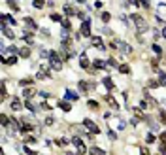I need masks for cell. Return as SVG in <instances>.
Listing matches in <instances>:
<instances>
[{
    "mask_svg": "<svg viewBox=\"0 0 166 155\" xmlns=\"http://www.w3.org/2000/svg\"><path fill=\"white\" fill-rule=\"evenodd\" d=\"M38 95H40V96H44V98H49V93H47V91H40Z\"/></svg>",
    "mask_w": 166,
    "mask_h": 155,
    "instance_id": "cell-50",
    "label": "cell"
},
{
    "mask_svg": "<svg viewBox=\"0 0 166 155\" xmlns=\"http://www.w3.org/2000/svg\"><path fill=\"white\" fill-rule=\"evenodd\" d=\"M58 108L63 110V112H70L72 106H70V102H68V100H58Z\"/></svg>",
    "mask_w": 166,
    "mask_h": 155,
    "instance_id": "cell-16",
    "label": "cell"
},
{
    "mask_svg": "<svg viewBox=\"0 0 166 155\" xmlns=\"http://www.w3.org/2000/svg\"><path fill=\"white\" fill-rule=\"evenodd\" d=\"M108 136H110V140H117V134H115L113 131H110V132H108Z\"/></svg>",
    "mask_w": 166,
    "mask_h": 155,
    "instance_id": "cell-45",
    "label": "cell"
},
{
    "mask_svg": "<svg viewBox=\"0 0 166 155\" xmlns=\"http://www.w3.org/2000/svg\"><path fill=\"white\" fill-rule=\"evenodd\" d=\"M162 144H164V146H166V140H164V142H162Z\"/></svg>",
    "mask_w": 166,
    "mask_h": 155,
    "instance_id": "cell-54",
    "label": "cell"
},
{
    "mask_svg": "<svg viewBox=\"0 0 166 155\" xmlns=\"http://www.w3.org/2000/svg\"><path fill=\"white\" fill-rule=\"evenodd\" d=\"M68 155H74V153H68Z\"/></svg>",
    "mask_w": 166,
    "mask_h": 155,
    "instance_id": "cell-55",
    "label": "cell"
},
{
    "mask_svg": "<svg viewBox=\"0 0 166 155\" xmlns=\"http://www.w3.org/2000/svg\"><path fill=\"white\" fill-rule=\"evenodd\" d=\"M77 89H79L81 93H89L91 89H94V85H93V83H89V82H85V80H81V82L77 83Z\"/></svg>",
    "mask_w": 166,
    "mask_h": 155,
    "instance_id": "cell-5",
    "label": "cell"
},
{
    "mask_svg": "<svg viewBox=\"0 0 166 155\" xmlns=\"http://www.w3.org/2000/svg\"><path fill=\"white\" fill-rule=\"evenodd\" d=\"M8 4H9V8L13 9V11H19V6L15 4V0H8Z\"/></svg>",
    "mask_w": 166,
    "mask_h": 155,
    "instance_id": "cell-33",
    "label": "cell"
},
{
    "mask_svg": "<svg viewBox=\"0 0 166 155\" xmlns=\"http://www.w3.org/2000/svg\"><path fill=\"white\" fill-rule=\"evenodd\" d=\"M25 151H27L28 155H36L38 153V151H34V150H28V146H25Z\"/></svg>",
    "mask_w": 166,
    "mask_h": 155,
    "instance_id": "cell-48",
    "label": "cell"
},
{
    "mask_svg": "<svg viewBox=\"0 0 166 155\" xmlns=\"http://www.w3.org/2000/svg\"><path fill=\"white\" fill-rule=\"evenodd\" d=\"M91 46L96 47V49H106V47H104V42H102V38H100V36H93V38H91Z\"/></svg>",
    "mask_w": 166,
    "mask_h": 155,
    "instance_id": "cell-7",
    "label": "cell"
},
{
    "mask_svg": "<svg viewBox=\"0 0 166 155\" xmlns=\"http://www.w3.org/2000/svg\"><path fill=\"white\" fill-rule=\"evenodd\" d=\"M102 83L106 85V89H108V91H113V89H115V83H113V80H112V78H108V76L102 78Z\"/></svg>",
    "mask_w": 166,
    "mask_h": 155,
    "instance_id": "cell-9",
    "label": "cell"
},
{
    "mask_svg": "<svg viewBox=\"0 0 166 155\" xmlns=\"http://www.w3.org/2000/svg\"><path fill=\"white\" fill-rule=\"evenodd\" d=\"M2 32H4V36H6V38H15V34L11 32V28H9L8 25H2Z\"/></svg>",
    "mask_w": 166,
    "mask_h": 155,
    "instance_id": "cell-18",
    "label": "cell"
},
{
    "mask_svg": "<svg viewBox=\"0 0 166 155\" xmlns=\"http://www.w3.org/2000/svg\"><path fill=\"white\" fill-rule=\"evenodd\" d=\"M53 123H55V119H53V117H47V119H45V125H47V127H51Z\"/></svg>",
    "mask_w": 166,
    "mask_h": 155,
    "instance_id": "cell-44",
    "label": "cell"
},
{
    "mask_svg": "<svg viewBox=\"0 0 166 155\" xmlns=\"http://www.w3.org/2000/svg\"><path fill=\"white\" fill-rule=\"evenodd\" d=\"M94 63V68H106V63H104L102 59H96V61H93Z\"/></svg>",
    "mask_w": 166,
    "mask_h": 155,
    "instance_id": "cell-27",
    "label": "cell"
},
{
    "mask_svg": "<svg viewBox=\"0 0 166 155\" xmlns=\"http://www.w3.org/2000/svg\"><path fill=\"white\" fill-rule=\"evenodd\" d=\"M77 98H79V95H77L76 91H72V89L66 91V100H77Z\"/></svg>",
    "mask_w": 166,
    "mask_h": 155,
    "instance_id": "cell-17",
    "label": "cell"
},
{
    "mask_svg": "<svg viewBox=\"0 0 166 155\" xmlns=\"http://www.w3.org/2000/svg\"><path fill=\"white\" fill-rule=\"evenodd\" d=\"M140 6H144V8H147V9H149L151 2H149V0H140Z\"/></svg>",
    "mask_w": 166,
    "mask_h": 155,
    "instance_id": "cell-38",
    "label": "cell"
},
{
    "mask_svg": "<svg viewBox=\"0 0 166 155\" xmlns=\"http://www.w3.org/2000/svg\"><path fill=\"white\" fill-rule=\"evenodd\" d=\"M161 34H162V36H164V38H166V27H164V28H162V32H161Z\"/></svg>",
    "mask_w": 166,
    "mask_h": 155,
    "instance_id": "cell-52",
    "label": "cell"
},
{
    "mask_svg": "<svg viewBox=\"0 0 166 155\" xmlns=\"http://www.w3.org/2000/svg\"><path fill=\"white\" fill-rule=\"evenodd\" d=\"M49 76H51L49 70H44V68H42L40 72L36 74V80H49Z\"/></svg>",
    "mask_w": 166,
    "mask_h": 155,
    "instance_id": "cell-14",
    "label": "cell"
},
{
    "mask_svg": "<svg viewBox=\"0 0 166 155\" xmlns=\"http://www.w3.org/2000/svg\"><path fill=\"white\" fill-rule=\"evenodd\" d=\"M23 96H25V98H32V96H34V91L28 87V89H25V91H23Z\"/></svg>",
    "mask_w": 166,
    "mask_h": 155,
    "instance_id": "cell-28",
    "label": "cell"
},
{
    "mask_svg": "<svg viewBox=\"0 0 166 155\" xmlns=\"http://www.w3.org/2000/svg\"><path fill=\"white\" fill-rule=\"evenodd\" d=\"M108 63H110V66H115V68H119V64H117V61L113 59V57H112V59H108Z\"/></svg>",
    "mask_w": 166,
    "mask_h": 155,
    "instance_id": "cell-40",
    "label": "cell"
},
{
    "mask_svg": "<svg viewBox=\"0 0 166 155\" xmlns=\"http://www.w3.org/2000/svg\"><path fill=\"white\" fill-rule=\"evenodd\" d=\"M25 25H27V27L30 28V30H36V28H38L36 21H34V19H32V17H25Z\"/></svg>",
    "mask_w": 166,
    "mask_h": 155,
    "instance_id": "cell-13",
    "label": "cell"
},
{
    "mask_svg": "<svg viewBox=\"0 0 166 155\" xmlns=\"http://www.w3.org/2000/svg\"><path fill=\"white\" fill-rule=\"evenodd\" d=\"M100 19H102V23H108L110 19H112V13H110V11H102V13H100Z\"/></svg>",
    "mask_w": 166,
    "mask_h": 155,
    "instance_id": "cell-23",
    "label": "cell"
},
{
    "mask_svg": "<svg viewBox=\"0 0 166 155\" xmlns=\"http://www.w3.org/2000/svg\"><path fill=\"white\" fill-rule=\"evenodd\" d=\"M89 155H106V151H104L102 148H91Z\"/></svg>",
    "mask_w": 166,
    "mask_h": 155,
    "instance_id": "cell-21",
    "label": "cell"
},
{
    "mask_svg": "<svg viewBox=\"0 0 166 155\" xmlns=\"http://www.w3.org/2000/svg\"><path fill=\"white\" fill-rule=\"evenodd\" d=\"M0 95H2V100H6V98H8V89H6V82H2V93H0Z\"/></svg>",
    "mask_w": 166,
    "mask_h": 155,
    "instance_id": "cell-31",
    "label": "cell"
},
{
    "mask_svg": "<svg viewBox=\"0 0 166 155\" xmlns=\"http://www.w3.org/2000/svg\"><path fill=\"white\" fill-rule=\"evenodd\" d=\"M126 4H130V6H140V0H126Z\"/></svg>",
    "mask_w": 166,
    "mask_h": 155,
    "instance_id": "cell-43",
    "label": "cell"
},
{
    "mask_svg": "<svg viewBox=\"0 0 166 155\" xmlns=\"http://www.w3.org/2000/svg\"><path fill=\"white\" fill-rule=\"evenodd\" d=\"M49 63H51V68H53V70H60V68H63V57H60L57 51H51Z\"/></svg>",
    "mask_w": 166,
    "mask_h": 155,
    "instance_id": "cell-2",
    "label": "cell"
},
{
    "mask_svg": "<svg viewBox=\"0 0 166 155\" xmlns=\"http://www.w3.org/2000/svg\"><path fill=\"white\" fill-rule=\"evenodd\" d=\"M30 129H32V123H28V121H25V119H23L21 123H19V131H21V132H25V134H27V132L30 131Z\"/></svg>",
    "mask_w": 166,
    "mask_h": 155,
    "instance_id": "cell-11",
    "label": "cell"
},
{
    "mask_svg": "<svg viewBox=\"0 0 166 155\" xmlns=\"http://www.w3.org/2000/svg\"><path fill=\"white\" fill-rule=\"evenodd\" d=\"M76 2H79V4H83V2H85V0H76Z\"/></svg>",
    "mask_w": 166,
    "mask_h": 155,
    "instance_id": "cell-53",
    "label": "cell"
},
{
    "mask_svg": "<svg viewBox=\"0 0 166 155\" xmlns=\"http://www.w3.org/2000/svg\"><path fill=\"white\" fill-rule=\"evenodd\" d=\"M25 106H27V108L30 110V112H36V106L32 104V102H27V104H25Z\"/></svg>",
    "mask_w": 166,
    "mask_h": 155,
    "instance_id": "cell-42",
    "label": "cell"
},
{
    "mask_svg": "<svg viewBox=\"0 0 166 155\" xmlns=\"http://www.w3.org/2000/svg\"><path fill=\"white\" fill-rule=\"evenodd\" d=\"M130 19H132V23L136 25L138 32H147V30H149V25H147V21H145V19L142 17L140 13H132V15H130Z\"/></svg>",
    "mask_w": 166,
    "mask_h": 155,
    "instance_id": "cell-1",
    "label": "cell"
},
{
    "mask_svg": "<svg viewBox=\"0 0 166 155\" xmlns=\"http://www.w3.org/2000/svg\"><path fill=\"white\" fill-rule=\"evenodd\" d=\"M25 142H27V144H34V142H36V138L30 136V134H27V136H25Z\"/></svg>",
    "mask_w": 166,
    "mask_h": 155,
    "instance_id": "cell-34",
    "label": "cell"
},
{
    "mask_svg": "<svg viewBox=\"0 0 166 155\" xmlns=\"http://www.w3.org/2000/svg\"><path fill=\"white\" fill-rule=\"evenodd\" d=\"M79 66H81V68H85V70H89L91 63H89V59H87V53H81V59H79Z\"/></svg>",
    "mask_w": 166,
    "mask_h": 155,
    "instance_id": "cell-10",
    "label": "cell"
},
{
    "mask_svg": "<svg viewBox=\"0 0 166 155\" xmlns=\"http://www.w3.org/2000/svg\"><path fill=\"white\" fill-rule=\"evenodd\" d=\"M19 57L28 59V57H30V47H21V49H19Z\"/></svg>",
    "mask_w": 166,
    "mask_h": 155,
    "instance_id": "cell-20",
    "label": "cell"
},
{
    "mask_svg": "<svg viewBox=\"0 0 166 155\" xmlns=\"http://www.w3.org/2000/svg\"><path fill=\"white\" fill-rule=\"evenodd\" d=\"M161 140H162V142L166 140V131H164V132H162V134H161Z\"/></svg>",
    "mask_w": 166,
    "mask_h": 155,
    "instance_id": "cell-51",
    "label": "cell"
},
{
    "mask_svg": "<svg viewBox=\"0 0 166 155\" xmlns=\"http://www.w3.org/2000/svg\"><path fill=\"white\" fill-rule=\"evenodd\" d=\"M83 127H85L91 134H100V129L96 127V125H94V121H91V119H85V121H83Z\"/></svg>",
    "mask_w": 166,
    "mask_h": 155,
    "instance_id": "cell-4",
    "label": "cell"
},
{
    "mask_svg": "<svg viewBox=\"0 0 166 155\" xmlns=\"http://www.w3.org/2000/svg\"><path fill=\"white\" fill-rule=\"evenodd\" d=\"M49 17H51L53 23H63V15H60V13H51Z\"/></svg>",
    "mask_w": 166,
    "mask_h": 155,
    "instance_id": "cell-22",
    "label": "cell"
},
{
    "mask_svg": "<svg viewBox=\"0 0 166 155\" xmlns=\"http://www.w3.org/2000/svg\"><path fill=\"white\" fill-rule=\"evenodd\" d=\"M119 72L121 74H130V66L128 64H121V66H119Z\"/></svg>",
    "mask_w": 166,
    "mask_h": 155,
    "instance_id": "cell-30",
    "label": "cell"
},
{
    "mask_svg": "<svg viewBox=\"0 0 166 155\" xmlns=\"http://www.w3.org/2000/svg\"><path fill=\"white\" fill-rule=\"evenodd\" d=\"M149 63H151V66H153V68H159V59H151Z\"/></svg>",
    "mask_w": 166,
    "mask_h": 155,
    "instance_id": "cell-41",
    "label": "cell"
},
{
    "mask_svg": "<svg viewBox=\"0 0 166 155\" xmlns=\"http://www.w3.org/2000/svg\"><path fill=\"white\" fill-rule=\"evenodd\" d=\"M145 108H147V100H142L140 102V110H145Z\"/></svg>",
    "mask_w": 166,
    "mask_h": 155,
    "instance_id": "cell-49",
    "label": "cell"
},
{
    "mask_svg": "<svg viewBox=\"0 0 166 155\" xmlns=\"http://www.w3.org/2000/svg\"><path fill=\"white\" fill-rule=\"evenodd\" d=\"M32 82H34L32 78H28V80H21V85H23V87H27V85H30Z\"/></svg>",
    "mask_w": 166,
    "mask_h": 155,
    "instance_id": "cell-36",
    "label": "cell"
},
{
    "mask_svg": "<svg viewBox=\"0 0 166 155\" xmlns=\"http://www.w3.org/2000/svg\"><path fill=\"white\" fill-rule=\"evenodd\" d=\"M72 144L76 146V153L77 155H85L87 153V148H85V144H83V140H81L79 136H74L72 138Z\"/></svg>",
    "mask_w": 166,
    "mask_h": 155,
    "instance_id": "cell-3",
    "label": "cell"
},
{
    "mask_svg": "<svg viewBox=\"0 0 166 155\" xmlns=\"http://www.w3.org/2000/svg\"><path fill=\"white\" fill-rule=\"evenodd\" d=\"M145 142H147V144H153V142H155V136H153L151 132H149L147 136H145Z\"/></svg>",
    "mask_w": 166,
    "mask_h": 155,
    "instance_id": "cell-37",
    "label": "cell"
},
{
    "mask_svg": "<svg viewBox=\"0 0 166 155\" xmlns=\"http://www.w3.org/2000/svg\"><path fill=\"white\" fill-rule=\"evenodd\" d=\"M79 32L81 34H83V36H91V19L89 21H83V23H81V27H79Z\"/></svg>",
    "mask_w": 166,
    "mask_h": 155,
    "instance_id": "cell-6",
    "label": "cell"
},
{
    "mask_svg": "<svg viewBox=\"0 0 166 155\" xmlns=\"http://www.w3.org/2000/svg\"><path fill=\"white\" fill-rule=\"evenodd\" d=\"M151 49H153V51H155V53H157V55H159V57H162V47H161V46H159V44H153V46H151Z\"/></svg>",
    "mask_w": 166,
    "mask_h": 155,
    "instance_id": "cell-26",
    "label": "cell"
},
{
    "mask_svg": "<svg viewBox=\"0 0 166 155\" xmlns=\"http://www.w3.org/2000/svg\"><path fill=\"white\" fill-rule=\"evenodd\" d=\"M32 6H34L36 9H42V8L45 6V0H34V2H32Z\"/></svg>",
    "mask_w": 166,
    "mask_h": 155,
    "instance_id": "cell-25",
    "label": "cell"
},
{
    "mask_svg": "<svg viewBox=\"0 0 166 155\" xmlns=\"http://www.w3.org/2000/svg\"><path fill=\"white\" fill-rule=\"evenodd\" d=\"M147 87H151V89H157V87H161V83H159L157 80H149V82H147Z\"/></svg>",
    "mask_w": 166,
    "mask_h": 155,
    "instance_id": "cell-29",
    "label": "cell"
},
{
    "mask_svg": "<svg viewBox=\"0 0 166 155\" xmlns=\"http://www.w3.org/2000/svg\"><path fill=\"white\" fill-rule=\"evenodd\" d=\"M104 100L108 102V104L112 106L113 110H119V104H117V100H115V98H113V96H110V95H108V96H104Z\"/></svg>",
    "mask_w": 166,
    "mask_h": 155,
    "instance_id": "cell-15",
    "label": "cell"
},
{
    "mask_svg": "<svg viewBox=\"0 0 166 155\" xmlns=\"http://www.w3.org/2000/svg\"><path fill=\"white\" fill-rule=\"evenodd\" d=\"M63 28H70V19H63Z\"/></svg>",
    "mask_w": 166,
    "mask_h": 155,
    "instance_id": "cell-39",
    "label": "cell"
},
{
    "mask_svg": "<svg viewBox=\"0 0 166 155\" xmlns=\"http://www.w3.org/2000/svg\"><path fill=\"white\" fill-rule=\"evenodd\" d=\"M140 155H151V153H149L147 148H142V150H140Z\"/></svg>",
    "mask_w": 166,
    "mask_h": 155,
    "instance_id": "cell-46",
    "label": "cell"
},
{
    "mask_svg": "<svg viewBox=\"0 0 166 155\" xmlns=\"http://www.w3.org/2000/svg\"><path fill=\"white\" fill-rule=\"evenodd\" d=\"M159 78H161V80H159V83H161V85H166V74L161 72V76H159Z\"/></svg>",
    "mask_w": 166,
    "mask_h": 155,
    "instance_id": "cell-35",
    "label": "cell"
},
{
    "mask_svg": "<svg viewBox=\"0 0 166 155\" xmlns=\"http://www.w3.org/2000/svg\"><path fill=\"white\" fill-rule=\"evenodd\" d=\"M87 106H89L91 110H98V102L96 100H87Z\"/></svg>",
    "mask_w": 166,
    "mask_h": 155,
    "instance_id": "cell-32",
    "label": "cell"
},
{
    "mask_svg": "<svg viewBox=\"0 0 166 155\" xmlns=\"http://www.w3.org/2000/svg\"><path fill=\"white\" fill-rule=\"evenodd\" d=\"M159 117H161V121L166 125V114H164V112H161V114H159Z\"/></svg>",
    "mask_w": 166,
    "mask_h": 155,
    "instance_id": "cell-47",
    "label": "cell"
},
{
    "mask_svg": "<svg viewBox=\"0 0 166 155\" xmlns=\"http://www.w3.org/2000/svg\"><path fill=\"white\" fill-rule=\"evenodd\" d=\"M117 49L121 51V53H125V55H130V53H132V47H130L126 42H119V44H117Z\"/></svg>",
    "mask_w": 166,
    "mask_h": 155,
    "instance_id": "cell-8",
    "label": "cell"
},
{
    "mask_svg": "<svg viewBox=\"0 0 166 155\" xmlns=\"http://www.w3.org/2000/svg\"><path fill=\"white\" fill-rule=\"evenodd\" d=\"M9 106H11V110H13V112H17V110H21V100H19V98H11Z\"/></svg>",
    "mask_w": 166,
    "mask_h": 155,
    "instance_id": "cell-19",
    "label": "cell"
},
{
    "mask_svg": "<svg viewBox=\"0 0 166 155\" xmlns=\"http://www.w3.org/2000/svg\"><path fill=\"white\" fill-rule=\"evenodd\" d=\"M64 13L68 15V17H74V15H77V9L74 8V6H70V4H66L64 6Z\"/></svg>",
    "mask_w": 166,
    "mask_h": 155,
    "instance_id": "cell-12",
    "label": "cell"
},
{
    "mask_svg": "<svg viewBox=\"0 0 166 155\" xmlns=\"http://www.w3.org/2000/svg\"><path fill=\"white\" fill-rule=\"evenodd\" d=\"M2 61H4V64H15V63H17V57H15V55L8 57V59H4V57H2Z\"/></svg>",
    "mask_w": 166,
    "mask_h": 155,
    "instance_id": "cell-24",
    "label": "cell"
}]
</instances>
